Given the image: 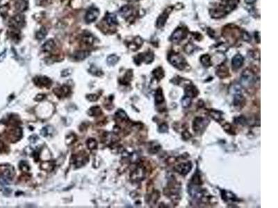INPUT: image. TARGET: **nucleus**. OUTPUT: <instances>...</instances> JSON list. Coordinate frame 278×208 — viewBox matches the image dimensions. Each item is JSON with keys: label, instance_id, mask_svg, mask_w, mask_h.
<instances>
[{"label": "nucleus", "instance_id": "nucleus-29", "mask_svg": "<svg viewBox=\"0 0 278 208\" xmlns=\"http://www.w3.org/2000/svg\"><path fill=\"white\" fill-rule=\"evenodd\" d=\"M82 41L85 43V44L92 45L93 43L94 39H93V36H91V34H86V35H84V36H83Z\"/></svg>", "mask_w": 278, "mask_h": 208}, {"label": "nucleus", "instance_id": "nucleus-11", "mask_svg": "<svg viewBox=\"0 0 278 208\" xmlns=\"http://www.w3.org/2000/svg\"><path fill=\"white\" fill-rule=\"evenodd\" d=\"M186 35H187V33H185V31L183 29H177L172 35V40L174 42H178V41H180L184 38Z\"/></svg>", "mask_w": 278, "mask_h": 208}, {"label": "nucleus", "instance_id": "nucleus-20", "mask_svg": "<svg viewBox=\"0 0 278 208\" xmlns=\"http://www.w3.org/2000/svg\"><path fill=\"white\" fill-rule=\"evenodd\" d=\"M200 62L204 67H209L211 65V57L207 54L203 55L200 57Z\"/></svg>", "mask_w": 278, "mask_h": 208}, {"label": "nucleus", "instance_id": "nucleus-18", "mask_svg": "<svg viewBox=\"0 0 278 208\" xmlns=\"http://www.w3.org/2000/svg\"><path fill=\"white\" fill-rule=\"evenodd\" d=\"M89 55H90V51H77L74 54V58L77 61H83Z\"/></svg>", "mask_w": 278, "mask_h": 208}, {"label": "nucleus", "instance_id": "nucleus-35", "mask_svg": "<svg viewBox=\"0 0 278 208\" xmlns=\"http://www.w3.org/2000/svg\"><path fill=\"white\" fill-rule=\"evenodd\" d=\"M20 169L22 171H24V172H27L30 168H29V166L28 165V164H27L26 162L22 161L20 163Z\"/></svg>", "mask_w": 278, "mask_h": 208}, {"label": "nucleus", "instance_id": "nucleus-17", "mask_svg": "<svg viewBox=\"0 0 278 208\" xmlns=\"http://www.w3.org/2000/svg\"><path fill=\"white\" fill-rule=\"evenodd\" d=\"M119 13L122 17L125 18L129 17L132 14V8L129 6H124L120 9Z\"/></svg>", "mask_w": 278, "mask_h": 208}, {"label": "nucleus", "instance_id": "nucleus-21", "mask_svg": "<svg viewBox=\"0 0 278 208\" xmlns=\"http://www.w3.org/2000/svg\"><path fill=\"white\" fill-rule=\"evenodd\" d=\"M168 14H167L166 13H164L158 18L157 22V26L158 28H161V27L164 26L166 20L168 19Z\"/></svg>", "mask_w": 278, "mask_h": 208}, {"label": "nucleus", "instance_id": "nucleus-40", "mask_svg": "<svg viewBox=\"0 0 278 208\" xmlns=\"http://www.w3.org/2000/svg\"><path fill=\"white\" fill-rule=\"evenodd\" d=\"M160 148V146L158 144H155L153 146H152V147L150 148V152L152 153V154H156Z\"/></svg>", "mask_w": 278, "mask_h": 208}, {"label": "nucleus", "instance_id": "nucleus-5", "mask_svg": "<svg viewBox=\"0 0 278 208\" xmlns=\"http://www.w3.org/2000/svg\"><path fill=\"white\" fill-rule=\"evenodd\" d=\"M192 169V164L190 162H185V163H181L179 165L176 166L174 167V170L177 172L180 173V174L182 175H186L188 174V173Z\"/></svg>", "mask_w": 278, "mask_h": 208}, {"label": "nucleus", "instance_id": "nucleus-26", "mask_svg": "<svg viewBox=\"0 0 278 208\" xmlns=\"http://www.w3.org/2000/svg\"><path fill=\"white\" fill-rule=\"evenodd\" d=\"M86 144H87V147H88V148L90 150H94V149H96V148H97V141H96L95 139H92V138L88 139L86 141Z\"/></svg>", "mask_w": 278, "mask_h": 208}, {"label": "nucleus", "instance_id": "nucleus-8", "mask_svg": "<svg viewBox=\"0 0 278 208\" xmlns=\"http://www.w3.org/2000/svg\"><path fill=\"white\" fill-rule=\"evenodd\" d=\"M34 83L39 87H50L52 85V81L44 76H38L34 79Z\"/></svg>", "mask_w": 278, "mask_h": 208}, {"label": "nucleus", "instance_id": "nucleus-41", "mask_svg": "<svg viewBox=\"0 0 278 208\" xmlns=\"http://www.w3.org/2000/svg\"><path fill=\"white\" fill-rule=\"evenodd\" d=\"M86 98L91 101H96L99 99V96L97 95H88L86 96Z\"/></svg>", "mask_w": 278, "mask_h": 208}, {"label": "nucleus", "instance_id": "nucleus-43", "mask_svg": "<svg viewBox=\"0 0 278 208\" xmlns=\"http://www.w3.org/2000/svg\"><path fill=\"white\" fill-rule=\"evenodd\" d=\"M182 137H183L184 139H186V140H187V139H190V138H191V135H190V133L189 132L187 131H186L182 133Z\"/></svg>", "mask_w": 278, "mask_h": 208}, {"label": "nucleus", "instance_id": "nucleus-47", "mask_svg": "<svg viewBox=\"0 0 278 208\" xmlns=\"http://www.w3.org/2000/svg\"><path fill=\"white\" fill-rule=\"evenodd\" d=\"M4 149V144L2 143V141L0 140V151Z\"/></svg>", "mask_w": 278, "mask_h": 208}, {"label": "nucleus", "instance_id": "nucleus-46", "mask_svg": "<svg viewBox=\"0 0 278 208\" xmlns=\"http://www.w3.org/2000/svg\"><path fill=\"white\" fill-rule=\"evenodd\" d=\"M245 2L247 4H253L256 2V0H245Z\"/></svg>", "mask_w": 278, "mask_h": 208}, {"label": "nucleus", "instance_id": "nucleus-10", "mask_svg": "<svg viewBox=\"0 0 278 208\" xmlns=\"http://www.w3.org/2000/svg\"><path fill=\"white\" fill-rule=\"evenodd\" d=\"M53 92L55 93V95L58 96L59 98L64 97L67 96L70 93V88L67 85H63L59 88H55Z\"/></svg>", "mask_w": 278, "mask_h": 208}, {"label": "nucleus", "instance_id": "nucleus-14", "mask_svg": "<svg viewBox=\"0 0 278 208\" xmlns=\"http://www.w3.org/2000/svg\"><path fill=\"white\" fill-rule=\"evenodd\" d=\"M105 21L109 26H114L118 24V19L116 15L113 13H107L105 16Z\"/></svg>", "mask_w": 278, "mask_h": 208}, {"label": "nucleus", "instance_id": "nucleus-7", "mask_svg": "<svg viewBox=\"0 0 278 208\" xmlns=\"http://www.w3.org/2000/svg\"><path fill=\"white\" fill-rule=\"evenodd\" d=\"M145 170L143 167H138L134 171L131 175V179L133 181H141L145 177Z\"/></svg>", "mask_w": 278, "mask_h": 208}, {"label": "nucleus", "instance_id": "nucleus-49", "mask_svg": "<svg viewBox=\"0 0 278 208\" xmlns=\"http://www.w3.org/2000/svg\"><path fill=\"white\" fill-rule=\"evenodd\" d=\"M0 1H1V0H0Z\"/></svg>", "mask_w": 278, "mask_h": 208}, {"label": "nucleus", "instance_id": "nucleus-24", "mask_svg": "<svg viewBox=\"0 0 278 208\" xmlns=\"http://www.w3.org/2000/svg\"><path fill=\"white\" fill-rule=\"evenodd\" d=\"M153 75L156 79L158 81L162 79L164 76V72L161 67H158L153 71Z\"/></svg>", "mask_w": 278, "mask_h": 208}, {"label": "nucleus", "instance_id": "nucleus-42", "mask_svg": "<svg viewBox=\"0 0 278 208\" xmlns=\"http://www.w3.org/2000/svg\"><path fill=\"white\" fill-rule=\"evenodd\" d=\"M223 127H224L225 131H226L227 132H229V133L234 134L232 129V126H231L230 124H229V123H226V124Z\"/></svg>", "mask_w": 278, "mask_h": 208}, {"label": "nucleus", "instance_id": "nucleus-23", "mask_svg": "<svg viewBox=\"0 0 278 208\" xmlns=\"http://www.w3.org/2000/svg\"><path fill=\"white\" fill-rule=\"evenodd\" d=\"M88 114L90 116H99L102 114V110L99 106H93L88 110Z\"/></svg>", "mask_w": 278, "mask_h": 208}, {"label": "nucleus", "instance_id": "nucleus-28", "mask_svg": "<svg viewBox=\"0 0 278 208\" xmlns=\"http://www.w3.org/2000/svg\"><path fill=\"white\" fill-rule=\"evenodd\" d=\"M46 36H47V30H46V29L44 28V27H42V28L36 33V37L38 40H42L45 38Z\"/></svg>", "mask_w": 278, "mask_h": 208}, {"label": "nucleus", "instance_id": "nucleus-37", "mask_svg": "<svg viewBox=\"0 0 278 208\" xmlns=\"http://www.w3.org/2000/svg\"><path fill=\"white\" fill-rule=\"evenodd\" d=\"M76 140V136L74 134H70L66 138V143L68 145H70L73 142H75Z\"/></svg>", "mask_w": 278, "mask_h": 208}, {"label": "nucleus", "instance_id": "nucleus-2", "mask_svg": "<svg viewBox=\"0 0 278 208\" xmlns=\"http://www.w3.org/2000/svg\"><path fill=\"white\" fill-rule=\"evenodd\" d=\"M255 76L254 73L250 70H245L243 72V74L241 77V83L243 87L248 88L250 87L255 81Z\"/></svg>", "mask_w": 278, "mask_h": 208}, {"label": "nucleus", "instance_id": "nucleus-15", "mask_svg": "<svg viewBox=\"0 0 278 208\" xmlns=\"http://www.w3.org/2000/svg\"><path fill=\"white\" fill-rule=\"evenodd\" d=\"M28 0H18L15 4L16 9L18 11L23 12L28 8Z\"/></svg>", "mask_w": 278, "mask_h": 208}, {"label": "nucleus", "instance_id": "nucleus-48", "mask_svg": "<svg viewBox=\"0 0 278 208\" xmlns=\"http://www.w3.org/2000/svg\"><path fill=\"white\" fill-rule=\"evenodd\" d=\"M133 1H136V0H133Z\"/></svg>", "mask_w": 278, "mask_h": 208}, {"label": "nucleus", "instance_id": "nucleus-39", "mask_svg": "<svg viewBox=\"0 0 278 208\" xmlns=\"http://www.w3.org/2000/svg\"><path fill=\"white\" fill-rule=\"evenodd\" d=\"M235 122L237 123H240V124L244 125L246 123V120H245V118L243 117V116H239V117L235 119Z\"/></svg>", "mask_w": 278, "mask_h": 208}, {"label": "nucleus", "instance_id": "nucleus-30", "mask_svg": "<svg viewBox=\"0 0 278 208\" xmlns=\"http://www.w3.org/2000/svg\"><path fill=\"white\" fill-rule=\"evenodd\" d=\"M228 70L227 69L226 67H222V68H220L219 70L216 73V74H218V76L222 79V78H225L228 76Z\"/></svg>", "mask_w": 278, "mask_h": 208}, {"label": "nucleus", "instance_id": "nucleus-9", "mask_svg": "<svg viewBox=\"0 0 278 208\" xmlns=\"http://www.w3.org/2000/svg\"><path fill=\"white\" fill-rule=\"evenodd\" d=\"M72 162L74 163L75 165L77 166V167H80L85 164L86 163L87 160H86V157L84 156V155H73L72 157Z\"/></svg>", "mask_w": 278, "mask_h": 208}, {"label": "nucleus", "instance_id": "nucleus-4", "mask_svg": "<svg viewBox=\"0 0 278 208\" xmlns=\"http://www.w3.org/2000/svg\"><path fill=\"white\" fill-rule=\"evenodd\" d=\"M11 26L15 29H20L25 25V19L22 15H17L13 17L10 21Z\"/></svg>", "mask_w": 278, "mask_h": 208}, {"label": "nucleus", "instance_id": "nucleus-25", "mask_svg": "<svg viewBox=\"0 0 278 208\" xmlns=\"http://www.w3.org/2000/svg\"><path fill=\"white\" fill-rule=\"evenodd\" d=\"M119 61V57L116 55H111L107 58V64L109 65L113 66L118 63Z\"/></svg>", "mask_w": 278, "mask_h": 208}, {"label": "nucleus", "instance_id": "nucleus-3", "mask_svg": "<svg viewBox=\"0 0 278 208\" xmlns=\"http://www.w3.org/2000/svg\"><path fill=\"white\" fill-rule=\"evenodd\" d=\"M209 121L206 120V118L201 117V116H197L194 119L193 123V131L196 132H202L205 129L206 126L208 125Z\"/></svg>", "mask_w": 278, "mask_h": 208}, {"label": "nucleus", "instance_id": "nucleus-6", "mask_svg": "<svg viewBox=\"0 0 278 208\" xmlns=\"http://www.w3.org/2000/svg\"><path fill=\"white\" fill-rule=\"evenodd\" d=\"M99 14H100V12L97 8H91L87 11L86 16H85V20L87 23L95 22L97 19Z\"/></svg>", "mask_w": 278, "mask_h": 208}, {"label": "nucleus", "instance_id": "nucleus-45", "mask_svg": "<svg viewBox=\"0 0 278 208\" xmlns=\"http://www.w3.org/2000/svg\"><path fill=\"white\" fill-rule=\"evenodd\" d=\"M44 98H45V95H38L37 97H36V99H37L38 101L43 100Z\"/></svg>", "mask_w": 278, "mask_h": 208}, {"label": "nucleus", "instance_id": "nucleus-1", "mask_svg": "<svg viewBox=\"0 0 278 208\" xmlns=\"http://www.w3.org/2000/svg\"><path fill=\"white\" fill-rule=\"evenodd\" d=\"M168 61L174 67L177 68L178 70H182L185 68L187 62L184 57L180 54L177 53H172L168 56Z\"/></svg>", "mask_w": 278, "mask_h": 208}, {"label": "nucleus", "instance_id": "nucleus-36", "mask_svg": "<svg viewBox=\"0 0 278 208\" xmlns=\"http://www.w3.org/2000/svg\"><path fill=\"white\" fill-rule=\"evenodd\" d=\"M158 131L160 132H162V133H165V132H168V126L167 123H161V124L159 126V127H158Z\"/></svg>", "mask_w": 278, "mask_h": 208}, {"label": "nucleus", "instance_id": "nucleus-27", "mask_svg": "<svg viewBox=\"0 0 278 208\" xmlns=\"http://www.w3.org/2000/svg\"><path fill=\"white\" fill-rule=\"evenodd\" d=\"M210 115L211 116L213 120L217 121V122H220V120H222V113H220L219 111H216V110H211L210 111Z\"/></svg>", "mask_w": 278, "mask_h": 208}, {"label": "nucleus", "instance_id": "nucleus-12", "mask_svg": "<svg viewBox=\"0 0 278 208\" xmlns=\"http://www.w3.org/2000/svg\"><path fill=\"white\" fill-rule=\"evenodd\" d=\"M243 57L241 54H236L234 56L232 61V65L233 69L238 70L243 65Z\"/></svg>", "mask_w": 278, "mask_h": 208}, {"label": "nucleus", "instance_id": "nucleus-16", "mask_svg": "<svg viewBox=\"0 0 278 208\" xmlns=\"http://www.w3.org/2000/svg\"><path fill=\"white\" fill-rule=\"evenodd\" d=\"M164 102V97L163 95L162 89L159 88H158L157 91H156L155 94V104L157 106L162 104Z\"/></svg>", "mask_w": 278, "mask_h": 208}, {"label": "nucleus", "instance_id": "nucleus-34", "mask_svg": "<svg viewBox=\"0 0 278 208\" xmlns=\"http://www.w3.org/2000/svg\"><path fill=\"white\" fill-rule=\"evenodd\" d=\"M192 182L194 185H200L201 184V178L199 173H196L192 178Z\"/></svg>", "mask_w": 278, "mask_h": 208}, {"label": "nucleus", "instance_id": "nucleus-33", "mask_svg": "<svg viewBox=\"0 0 278 208\" xmlns=\"http://www.w3.org/2000/svg\"><path fill=\"white\" fill-rule=\"evenodd\" d=\"M181 104H182V106L184 108H187V107H188L191 104V98L187 97V96H185L182 99V100H181Z\"/></svg>", "mask_w": 278, "mask_h": 208}, {"label": "nucleus", "instance_id": "nucleus-13", "mask_svg": "<svg viewBox=\"0 0 278 208\" xmlns=\"http://www.w3.org/2000/svg\"><path fill=\"white\" fill-rule=\"evenodd\" d=\"M198 90L194 85H187L185 88L186 96L190 98H195L198 95Z\"/></svg>", "mask_w": 278, "mask_h": 208}, {"label": "nucleus", "instance_id": "nucleus-32", "mask_svg": "<svg viewBox=\"0 0 278 208\" xmlns=\"http://www.w3.org/2000/svg\"><path fill=\"white\" fill-rule=\"evenodd\" d=\"M42 169L45 171H51L54 169V164L51 162H45L42 164Z\"/></svg>", "mask_w": 278, "mask_h": 208}, {"label": "nucleus", "instance_id": "nucleus-38", "mask_svg": "<svg viewBox=\"0 0 278 208\" xmlns=\"http://www.w3.org/2000/svg\"><path fill=\"white\" fill-rule=\"evenodd\" d=\"M184 49L187 54H191L194 51V47L192 44H187L185 46Z\"/></svg>", "mask_w": 278, "mask_h": 208}, {"label": "nucleus", "instance_id": "nucleus-19", "mask_svg": "<svg viewBox=\"0 0 278 208\" xmlns=\"http://www.w3.org/2000/svg\"><path fill=\"white\" fill-rule=\"evenodd\" d=\"M222 198L224 200H236V196L233 193L227 191H222Z\"/></svg>", "mask_w": 278, "mask_h": 208}, {"label": "nucleus", "instance_id": "nucleus-31", "mask_svg": "<svg viewBox=\"0 0 278 208\" xmlns=\"http://www.w3.org/2000/svg\"><path fill=\"white\" fill-rule=\"evenodd\" d=\"M116 116L117 118L120 119V120L123 121H126L128 120L127 114H126L125 113V111H123V110H119L118 111H117V113H116Z\"/></svg>", "mask_w": 278, "mask_h": 208}, {"label": "nucleus", "instance_id": "nucleus-22", "mask_svg": "<svg viewBox=\"0 0 278 208\" xmlns=\"http://www.w3.org/2000/svg\"><path fill=\"white\" fill-rule=\"evenodd\" d=\"M54 46H55L54 41L53 40H47V42L44 43V45H43V49L45 51L50 52V51H51L52 50H53Z\"/></svg>", "mask_w": 278, "mask_h": 208}, {"label": "nucleus", "instance_id": "nucleus-44", "mask_svg": "<svg viewBox=\"0 0 278 208\" xmlns=\"http://www.w3.org/2000/svg\"><path fill=\"white\" fill-rule=\"evenodd\" d=\"M243 40H249L250 38L249 35H248L247 33H243Z\"/></svg>", "mask_w": 278, "mask_h": 208}]
</instances>
